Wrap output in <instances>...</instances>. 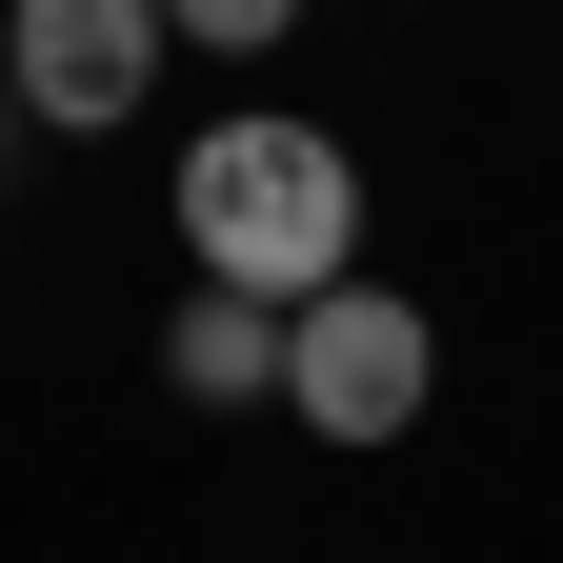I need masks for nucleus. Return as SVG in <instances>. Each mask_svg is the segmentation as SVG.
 Listing matches in <instances>:
<instances>
[{"mask_svg": "<svg viewBox=\"0 0 563 563\" xmlns=\"http://www.w3.org/2000/svg\"><path fill=\"white\" fill-rule=\"evenodd\" d=\"M181 242H201V282H242V302L302 322L322 282H363L342 262L363 242V162H342L322 121H201L181 141Z\"/></svg>", "mask_w": 563, "mask_h": 563, "instance_id": "nucleus-1", "label": "nucleus"}, {"mask_svg": "<svg viewBox=\"0 0 563 563\" xmlns=\"http://www.w3.org/2000/svg\"><path fill=\"white\" fill-rule=\"evenodd\" d=\"M422 383H443V342H422V302H402V282H322V302H302V363H282V402H302L322 443H402V422H422Z\"/></svg>", "mask_w": 563, "mask_h": 563, "instance_id": "nucleus-2", "label": "nucleus"}, {"mask_svg": "<svg viewBox=\"0 0 563 563\" xmlns=\"http://www.w3.org/2000/svg\"><path fill=\"white\" fill-rule=\"evenodd\" d=\"M162 60H181L162 0H21V21H0V81H21V121H60V141L141 121V81H162Z\"/></svg>", "mask_w": 563, "mask_h": 563, "instance_id": "nucleus-3", "label": "nucleus"}, {"mask_svg": "<svg viewBox=\"0 0 563 563\" xmlns=\"http://www.w3.org/2000/svg\"><path fill=\"white\" fill-rule=\"evenodd\" d=\"M282 363H302V322H282V302L181 282V322H162V383H181V402H282Z\"/></svg>", "mask_w": 563, "mask_h": 563, "instance_id": "nucleus-4", "label": "nucleus"}, {"mask_svg": "<svg viewBox=\"0 0 563 563\" xmlns=\"http://www.w3.org/2000/svg\"><path fill=\"white\" fill-rule=\"evenodd\" d=\"M162 21H181V41H222V60H262L282 21H302V0H162Z\"/></svg>", "mask_w": 563, "mask_h": 563, "instance_id": "nucleus-5", "label": "nucleus"}, {"mask_svg": "<svg viewBox=\"0 0 563 563\" xmlns=\"http://www.w3.org/2000/svg\"><path fill=\"white\" fill-rule=\"evenodd\" d=\"M0 141H21V81H0Z\"/></svg>", "mask_w": 563, "mask_h": 563, "instance_id": "nucleus-6", "label": "nucleus"}]
</instances>
